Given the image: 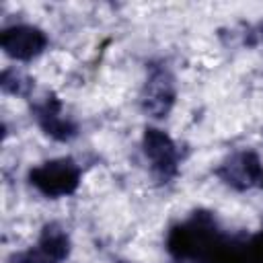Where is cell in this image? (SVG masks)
<instances>
[{
	"instance_id": "cell-7",
	"label": "cell",
	"mask_w": 263,
	"mask_h": 263,
	"mask_svg": "<svg viewBox=\"0 0 263 263\" xmlns=\"http://www.w3.org/2000/svg\"><path fill=\"white\" fill-rule=\"evenodd\" d=\"M0 47L10 60L29 62L45 51L47 35L35 25H10L0 33Z\"/></svg>"
},
{
	"instance_id": "cell-10",
	"label": "cell",
	"mask_w": 263,
	"mask_h": 263,
	"mask_svg": "<svg viewBox=\"0 0 263 263\" xmlns=\"http://www.w3.org/2000/svg\"><path fill=\"white\" fill-rule=\"evenodd\" d=\"M6 263H58V261L51 259L39 245H35V247H29V249H25V251L12 253V255L6 259Z\"/></svg>"
},
{
	"instance_id": "cell-13",
	"label": "cell",
	"mask_w": 263,
	"mask_h": 263,
	"mask_svg": "<svg viewBox=\"0 0 263 263\" xmlns=\"http://www.w3.org/2000/svg\"><path fill=\"white\" fill-rule=\"evenodd\" d=\"M259 187H261V189H263V179H261V183H259Z\"/></svg>"
},
{
	"instance_id": "cell-12",
	"label": "cell",
	"mask_w": 263,
	"mask_h": 263,
	"mask_svg": "<svg viewBox=\"0 0 263 263\" xmlns=\"http://www.w3.org/2000/svg\"><path fill=\"white\" fill-rule=\"evenodd\" d=\"M259 35H261V39H263V23L259 25Z\"/></svg>"
},
{
	"instance_id": "cell-14",
	"label": "cell",
	"mask_w": 263,
	"mask_h": 263,
	"mask_svg": "<svg viewBox=\"0 0 263 263\" xmlns=\"http://www.w3.org/2000/svg\"><path fill=\"white\" fill-rule=\"evenodd\" d=\"M115 263H127V261H115Z\"/></svg>"
},
{
	"instance_id": "cell-9",
	"label": "cell",
	"mask_w": 263,
	"mask_h": 263,
	"mask_svg": "<svg viewBox=\"0 0 263 263\" xmlns=\"http://www.w3.org/2000/svg\"><path fill=\"white\" fill-rule=\"evenodd\" d=\"M0 86L6 95H14V97H29L33 90V80L16 70V68H4L2 76H0Z\"/></svg>"
},
{
	"instance_id": "cell-4",
	"label": "cell",
	"mask_w": 263,
	"mask_h": 263,
	"mask_svg": "<svg viewBox=\"0 0 263 263\" xmlns=\"http://www.w3.org/2000/svg\"><path fill=\"white\" fill-rule=\"evenodd\" d=\"M177 99V84L173 72L164 64H150L148 76L140 92V109L154 119H162L171 113Z\"/></svg>"
},
{
	"instance_id": "cell-11",
	"label": "cell",
	"mask_w": 263,
	"mask_h": 263,
	"mask_svg": "<svg viewBox=\"0 0 263 263\" xmlns=\"http://www.w3.org/2000/svg\"><path fill=\"white\" fill-rule=\"evenodd\" d=\"M247 263H263V230L249 234Z\"/></svg>"
},
{
	"instance_id": "cell-2",
	"label": "cell",
	"mask_w": 263,
	"mask_h": 263,
	"mask_svg": "<svg viewBox=\"0 0 263 263\" xmlns=\"http://www.w3.org/2000/svg\"><path fill=\"white\" fill-rule=\"evenodd\" d=\"M82 171L78 162L70 156H60L45 160L29 171V185L35 187L41 195L49 199L68 197L72 195L80 185Z\"/></svg>"
},
{
	"instance_id": "cell-6",
	"label": "cell",
	"mask_w": 263,
	"mask_h": 263,
	"mask_svg": "<svg viewBox=\"0 0 263 263\" xmlns=\"http://www.w3.org/2000/svg\"><path fill=\"white\" fill-rule=\"evenodd\" d=\"M33 119L41 127L45 136H49L55 142H70L78 136V125L68 115H64L62 101L55 92H45L41 99H37L31 107Z\"/></svg>"
},
{
	"instance_id": "cell-5",
	"label": "cell",
	"mask_w": 263,
	"mask_h": 263,
	"mask_svg": "<svg viewBox=\"0 0 263 263\" xmlns=\"http://www.w3.org/2000/svg\"><path fill=\"white\" fill-rule=\"evenodd\" d=\"M214 175L230 189L247 191L251 187H259L263 179V164L257 152L238 150V152H232L228 158H224L216 166Z\"/></svg>"
},
{
	"instance_id": "cell-8",
	"label": "cell",
	"mask_w": 263,
	"mask_h": 263,
	"mask_svg": "<svg viewBox=\"0 0 263 263\" xmlns=\"http://www.w3.org/2000/svg\"><path fill=\"white\" fill-rule=\"evenodd\" d=\"M37 245L58 263H64L70 255V236L58 222H47L37 238Z\"/></svg>"
},
{
	"instance_id": "cell-1",
	"label": "cell",
	"mask_w": 263,
	"mask_h": 263,
	"mask_svg": "<svg viewBox=\"0 0 263 263\" xmlns=\"http://www.w3.org/2000/svg\"><path fill=\"white\" fill-rule=\"evenodd\" d=\"M164 247L177 263H247L249 234H230L212 212L195 210L168 228Z\"/></svg>"
},
{
	"instance_id": "cell-3",
	"label": "cell",
	"mask_w": 263,
	"mask_h": 263,
	"mask_svg": "<svg viewBox=\"0 0 263 263\" xmlns=\"http://www.w3.org/2000/svg\"><path fill=\"white\" fill-rule=\"evenodd\" d=\"M142 150L150 164V175L156 183H171L179 175L181 154L175 140L166 132L148 125L142 136Z\"/></svg>"
}]
</instances>
